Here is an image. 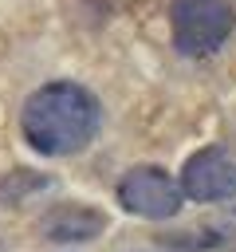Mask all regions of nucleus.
<instances>
[{
    "label": "nucleus",
    "instance_id": "f257e3e1",
    "mask_svg": "<svg viewBox=\"0 0 236 252\" xmlns=\"http://www.w3.org/2000/svg\"><path fill=\"white\" fill-rule=\"evenodd\" d=\"M98 126H102V106L79 83H47L31 91L20 110L24 142L47 158L79 154L83 146H90Z\"/></svg>",
    "mask_w": 236,
    "mask_h": 252
},
{
    "label": "nucleus",
    "instance_id": "20e7f679",
    "mask_svg": "<svg viewBox=\"0 0 236 252\" xmlns=\"http://www.w3.org/2000/svg\"><path fill=\"white\" fill-rule=\"evenodd\" d=\"M181 197H193L201 205L232 201L236 197V161L224 150H201L181 169Z\"/></svg>",
    "mask_w": 236,
    "mask_h": 252
},
{
    "label": "nucleus",
    "instance_id": "39448f33",
    "mask_svg": "<svg viewBox=\"0 0 236 252\" xmlns=\"http://www.w3.org/2000/svg\"><path fill=\"white\" fill-rule=\"evenodd\" d=\"M106 228V217L98 209H87V205H63V209H51L43 217V236L59 240V244H71V240H90Z\"/></svg>",
    "mask_w": 236,
    "mask_h": 252
},
{
    "label": "nucleus",
    "instance_id": "7ed1b4c3",
    "mask_svg": "<svg viewBox=\"0 0 236 252\" xmlns=\"http://www.w3.org/2000/svg\"><path fill=\"white\" fill-rule=\"evenodd\" d=\"M118 205L146 220H169L181 209V185L157 165H134L118 181Z\"/></svg>",
    "mask_w": 236,
    "mask_h": 252
},
{
    "label": "nucleus",
    "instance_id": "f03ea898",
    "mask_svg": "<svg viewBox=\"0 0 236 252\" xmlns=\"http://www.w3.org/2000/svg\"><path fill=\"white\" fill-rule=\"evenodd\" d=\"M169 28L173 47L189 59H205L224 47V39L236 28L232 0H173L169 4Z\"/></svg>",
    "mask_w": 236,
    "mask_h": 252
}]
</instances>
